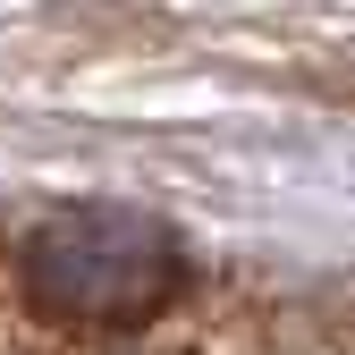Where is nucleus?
Returning <instances> with one entry per match:
<instances>
[{"mask_svg":"<svg viewBox=\"0 0 355 355\" xmlns=\"http://www.w3.org/2000/svg\"><path fill=\"white\" fill-rule=\"evenodd\" d=\"M17 288L42 322L68 330H144L187 288V254L153 211L127 203H68L42 211L17 245Z\"/></svg>","mask_w":355,"mask_h":355,"instance_id":"obj_1","label":"nucleus"}]
</instances>
